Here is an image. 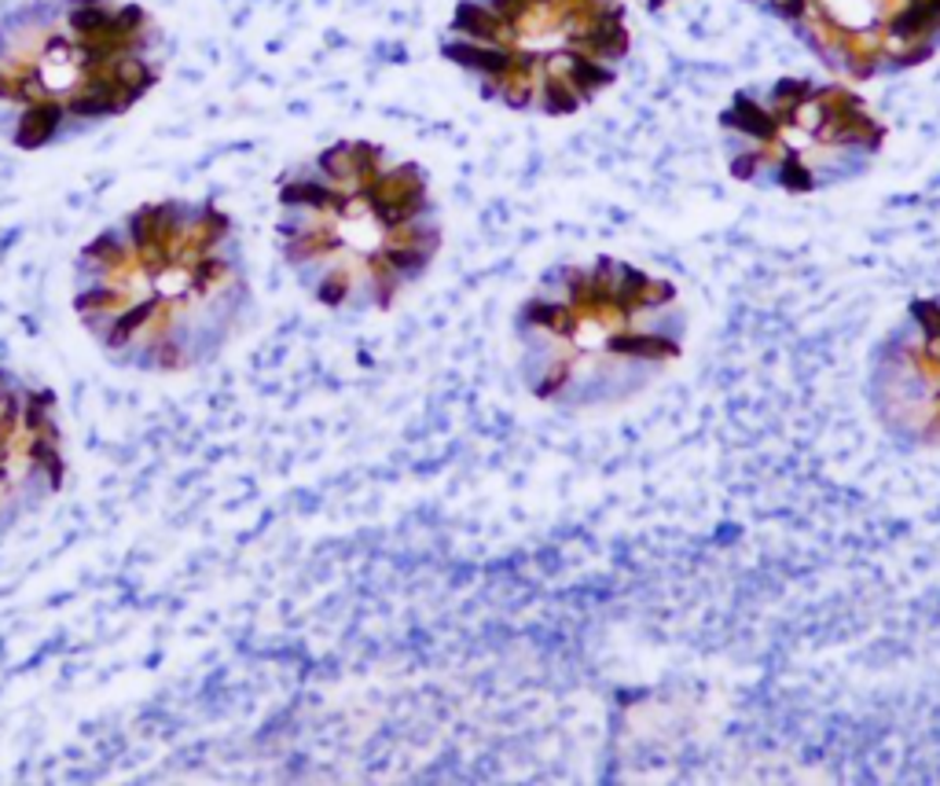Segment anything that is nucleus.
Masks as SVG:
<instances>
[{
  "mask_svg": "<svg viewBox=\"0 0 940 786\" xmlns=\"http://www.w3.org/2000/svg\"><path fill=\"white\" fill-rule=\"evenodd\" d=\"M71 312L107 365L151 379L210 368L254 328L240 224L217 199H147L71 265Z\"/></svg>",
  "mask_w": 940,
  "mask_h": 786,
  "instance_id": "obj_1",
  "label": "nucleus"
},
{
  "mask_svg": "<svg viewBox=\"0 0 940 786\" xmlns=\"http://www.w3.org/2000/svg\"><path fill=\"white\" fill-rule=\"evenodd\" d=\"M272 235L313 306L382 317L438 265L444 218L427 165L345 136L280 173Z\"/></svg>",
  "mask_w": 940,
  "mask_h": 786,
  "instance_id": "obj_2",
  "label": "nucleus"
},
{
  "mask_svg": "<svg viewBox=\"0 0 940 786\" xmlns=\"http://www.w3.org/2000/svg\"><path fill=\"white\" fill-rule=\"evenodd\" d=\"M522 390L556 412L628 405L680 365L687 309L669 277L613 254L544 269L511 317Z\"/></svg>",
  "mask_w": 940,
  "mask_h": 786,
  "instance_id": "obj_3",
  "label": "nucleus"
},
{
  "mask_svg": "<svg viewBox=\"0 0 940 786\" xmlns=\"http://www.w3.org/2000/svg\"><path fill=\"white\" fill-rule=\"evenodd\" d=\"M166 77V29L136 0H23L0 15V140L15 151L82 140Z\"/></svg>",
  "mask_w": 940,
  "mask_h": 786,
  "instance_id": "obj_4",
  "label": "nucleus"
},
{
  "mask_svg": "<svg viewBox=\"0 0 940 786\" xmlns=\"http://www.w3.org/2000/svg\"><path fill=\"white\" fill-rule=\"evenodd\" d=\"M438 52L485 103L573 118L618 85L632 52L628 8L625 0H456Z\"/></svg>",
  "mask_w": 940,
  "mask_h": 786,
  "instance_id": "obj_5",
  "label": "nucleus"
},
{
  "mask_svg": "<svg viewBox=\"0 0 940 786\" xmlns=\"http://www.w3.org/2000/svg\"><path fill=\"white\" fill-rule=\"evenodd\" d=\"M728 173L749 188L816 195L864 176L889 130L845 82L776 77L731 93L717 114Z\"/></svg>",
  "mask_w": 940,
  "mask_h": 786,
  "instance_id": "obj_6",
  "label": "nucleus"
},
{
  "mask_svg": "<svg viewBox=\"0 0 940 786\" xmlns=\"http://www.w3.org/2000/svg\"><path fill=\"white\" fill-rule=\"evenodd\" d=\"M783 23L830 74L878 82L940 52V0H746Z\"/></svg>",
  "mask_w": 940,
  "mask_h": 786,
  "instance_id": "obj_7",
  "label": "nucleus"
},
{
  "mask_svg": "<svg viewBox=\"0 0 940 786\" xmlns=\"http://www.w3.org/2000/svg\"><path fill=\"white\" fill-rule=\"evenodd\" d=\"M63 405L56 386L0 368V544L66 489Z\"/></svg>",
  "mask_w": 940,
  "mask_h": 786,
  "instance_id": "obj_8",
  "label": "nucleus"
},
{
  "mask_svg": "<svg viewBox=\"0 0 940 786\" xmlns=\"http://www.w3.org/2000/svg\"><path fill=\"white\" fill-rule=\"evenodd\" d=\"M867 405L904 449L940 452V298H915L878 342Z\"/></svg>",
  "mask_w": 940,
  "mask_h": 786,
  "instance_id": "obj_9",
  "label": "nucleus"
},
{
  "mask_svg": "<svg viewBox=\"0 0 940 786\" xmlns=\"http://www.w3.org/2000/svg\"><path fill=\"white\" fill-rule=\"evenodd\" d=\"M643 4H647L650 12H661V8H666V4H672V0H643Z\"/></svg>",
  "mask_w": 940,
  "mask_h": 786,
  "instance_id": "obj_10",
  "label": "nucleus"
}]
</instances>
